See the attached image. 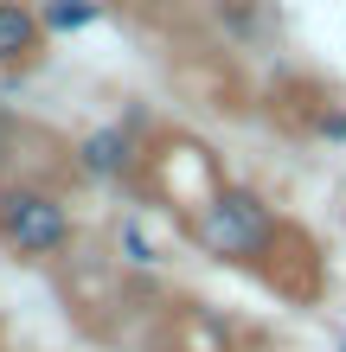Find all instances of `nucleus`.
Masks as SVG:
<instances>
[{
    "label": "nucleus",
    "mask_w": 346,
    "mask_h": 352,
    "mask_svg": "<svg viewBox=\"0 0 346 352\" xmlns=\"http://www.w3.org/2000/svg\"><path fill=\"white\" fill-rule=\"evenodd\" d=\"M186 237L212 263H237V269L276 276L282 269V243H289V224H282V212L257 192V186L218 179L212 192L186 212Z\"/></svg>",
    "instance_id": "f257e3e1"
},
{
    "label": "nucleus",
    "mask_w": 346,
    "mask_h": 352,
    "mask_svg": "<svg viewBox=\"0 0 346 352\" xmlns=\"http://www.w3.org/2000/svg\"><path fill=\"white\" fill-rule=\"evenodd\" d=\"M77 243L71 199L39 179H7L0 186V250L13 263H52Z\"/></svg>",
    "instance_id": "f03ea898"
},
{
    "label": "nucleus",
    "mask_w": 346,
    "mask_h": 352,
    "mask_svg": "<svg viewBox=\"0 0 346 352\" xmlns=\"http://www.w3.org/2000/svg\"><path fill=\"white\" fill-rule=\"evenodd\" d=\"M141 129H148V109H129L122 122L90 129L71 148L77 179H90V186H135L141 179V160H148V154H141Z\"/></svg>",
    "instance_id": "7ed1b4c3"
},
{
    "label": "nucleus",
    "mask_w": 346,
    "mask_h": 352,
    "mask_svg": "<svg viewBox=\"0 0 346 352\" xmlns=\"http://www.w3.org/2000/svg\"><path fill=\"white\" fill-rule=\"evenodd\" d=\"M52 38L39 26V7L32 0H0V71H19L45 52Z\"/></svg>",
    "instance_id": "20e7f679"
},
{
    "label": "nucleus",
    "mask_w": 346,
    "mask_h": 352,
    "mask_svg": "<svg viewBox=\"0 0 346 352\" xmlns=\"http://www.w3.org/2000/svg\"><path fill=\"white\" fill-rule=\"evenodd\" d=\"M39 7V26H45V38H65V32H84L103 19V0H32Z\"/></svg>",
    "instance_id": "39448f33"
},
{
    "label": "nucleus",
    "mask_w": 346,
    "mask_h": 352,
    "mask_svg": "<svg viewBox=\"0 0 346 352\" xmlns=\"http://www.w3.org/2000/svg\"><path fill=\"white\" fill-rule=\"evenodd\" d=\"M116 250H122V263H129V269H154V263H160V256H154V243H148V231H141L135 218H122V224H116Z\"/></svg>",
    "instance_id": "423d86ee"
},
{
    "label": "nucleus",
    "mask_w": 346,
    "mask_h": 352,
    "mask_svg": "<svg viewBox=\"0 0 346 352\" xmlns=\"http://www.w3.org/2000/svg\"><path fill=\"white\" fill-rule=\"evenodd\" d=\"M212 19H218V32H231V38H257V0H218Z\"/></svg>",
    "instance_id": "0eeeda50"
},
{
    "label": "nucleus",
    "mask_w": 346,
    "mask_h": 352,
    "mask_svg": "<svg viewBox=\"0 0 346 352\" xmlns=\"http://www.w3.org/2000/svg\"><path fill=\"white\" fill-rule=\"evenodd\" d=\"M314 135H321V141H346V109H340V102L314 109Z\"/></svg>",
    "instance_id": "6e6552de"
},
{
    "label": "nucleus",
    "mask_w": 346,
    "mask_h": 352,
    "mask_svg": "<svg viewBox=\"0 0 346 352\" xmlns=\"http://www.w3.org/2000/svg\"><path fill=\"white\" fill-rule=\"evenodd\" d=\"M13 154H19V122H13L7 109H0V173L13 167Z\"/></svg>",
    "instance_id": "1a4fd4ad"
},
{
    "label": "nucleus",
    "mask_w": 346,
    "mask_h": 352,
    "mask_svg": "<svg viewBox=\"0 0 346 352\" xmlns=\"http://www.w3.org/2000/svg\"><path fill=\"white\" fill-rule=\"evenodd\" d=\"M340 352H346V340H340Z\"/></svg>",
    "instance_id": "9d476101"
}]
</instances>
